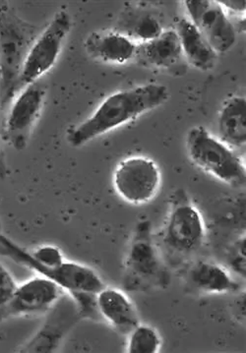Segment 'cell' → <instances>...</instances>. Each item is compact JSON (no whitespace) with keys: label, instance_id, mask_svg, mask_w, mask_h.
Instances as JSON below:
<instances>
[{"label":"cell","instance_id":"6da1fadb","mask_svg":"<svg viewBox=\"0 0 246 353\" xmlns=\"http://www.w3.org/2000/svg\"><path fill=\"white\" fill-rule=\"evenodd\" d=\"M167 98V88L161 84H147L116 92L107 97L89 119L68 134V142L73 147H81L155 110L165 103Z\"/></svg>","mask_w":246,"mask_h":353},{"label":"cell","instance_id":"7a4b0ae2","mask_svg":"<svg viewBox=\"0 0 246 353\" xmlns=\"http://www.w3.org/2000/svg\"><path fill=\"white\" fill-rule=\"evenodd\" d=\"M34 29L7 3H0V112L10 107L19 94L25 61L36 41Z\"/></svg>","mask_w":246,"mask_h":353},{"label":"cell","instance_id":"3957f363","mask_svg":"<svg viewBox=\"0 0 246 353\" xmlns=\"http://www.w3.org/2000/svg\"><path fill=\"white\" fill-rule=\"evenodd\" d=\"M190 161L200 170L227 185L245 186V165L232 148L214 137L202 126L190 129L186 138Z\"/></svg>","mask_w":246,"mask_h":353},{"label":"cell","instance_id":"277c9868","mask_svg":"<svg viewBox=\"0 0 246 353\" xmlns=\"http://www.w3.org/2000/svg\"><path fill=\"white\" fill-rule=\"evenodd\" d=\"M71 28L72 18L68 10L62 9L37 37L21 73L19 93L28 85L38 82L41 76L54 66Z\"/></svg>","mask_w":246,"mask_h":353},{"label":"cell","instance_id":"5b68a950","mask_svg":"<svg viewBox=\"0 0 246 353\" xmlns=\"http://www.w3.org/2000/svg\"><path fill=\"white\" fill-rule=\"evenodd\" d=\"M161 174L155 161L144 157L125 159L114 174L116 192L125 202L146 204L155 197L160 187Z\"/></svg>","mask_w":246,"mask_h":353},{"label":"cell","instance_id":"8992f818","mask_svg":"<svg viewBox=\"0 0 246 353\" xmlns=\"http://www.w3.org/2000/svg\"><path fill=\"white\" fill-rule=\"evenodd\" d=\"M45 88L40 82L28 85L15 97L7 112L4 122V137L15 150L27 147L43 103Z\"/></svg>","mask_w":246,"mask_h":353},{"label":"cell","instance_id":"52a82bcc","mask_svg":"<svg viewBox=\"0 0 246 353\" xmlns=\"http://www.w3.org/2000/svg\"><path fill=\"white\" fill-rule=\"evenodd\" d=\"M205 239L203 219L185 196H176L165 221V245L174 252L188 254L201 247Z\"/></svg>","mask_w":246,"mask_h":353},{"label":"cell","instance_id":"ba28073f","mask_svg":"<svg viewBox=\"0 0 246 353\" xmlns=\"http://www.w3.org/2000/svg\"><path fill=\"white\" fill-rule=\"evenodd\" d=\"M186 11L193 25L213 50L225 54L234 47L236 31L222 6L215 0H186Z\"/></svg>","mask_w":246,"mask_h":353},{"label":"cell","instance_id":"9c48e42d","mask_svg":"<svg viewBox=\"0 0 246 353\" xmlns=\"http://www.w3.org/2000/svg\"><path fill=\"white\" fill-rule=\"evenodd\" d=\"M61 288L45 276L18 285L12 300L0 312V322L11 316L33 315L48 311L61 299Z\"/></svg>","mask_w":246,"mask_h":353},{"label":"cell","instance_id":"30bf717a","mask_svg":"<svg viewBox=\"0 0 246 353\" xmlns=\"http://www.w3.org/2000/svg\"><path fill=\"white\" fill-rule=\"evenodd\" d=\"M99 313L117 331L130 334L139 325V318L132 302L123 292L103 288L96 297Z\"/></svg>","mask_w":246,"mask_h":353},{"label":"cell","instance_id":"8fae6325","mask_svg":"<svg viewBox=\"0 0 246 353\" xmlns=\"http://www.w3.org/2000/svg\"><path fill=\"white\" fill-rule=\"evenodd\" d=\"M183 57L176 30L163 32L157 38L138 43L135 59L153 68H172Z\"/></svg>","mask_w":246,"mask_h":353},{"label":"cell","instance_id":"7c38bea8","mask_svg":"<svg viewBox=\"0 0 246 353\" xmlns=\"http://www.w3.org/2000/svg\"><path fill=\"white\" fill-rule=\"evenodd\" d=\"M87 52L107 63L123 64L135 59L137 43L119 32L94 33L87 39Z\"/></svg>","mask_w":246,"mask_h":353},{"label":"cell","instance_id":"4fadbf2b","mask_svg":"<svg viewBox=\"0 0 246 353\" xmlns=\"http://www.w3.org/2000/svg\"><path fill=\"white\" fill-rule=\"evenodd\" d=\"M150 232L149 223H139L126 260L130 272L142 280L153 278L160 271V261Z\"/></svg>","mask_w":246,"mask_h":353},{"label":"cell","instance_id":"5bb4252c","mask_svg":"<svg viewBox=\"0 0 246 353\" xmlns=\"http://www.w3.org/2000/svg\"><path fill=\"white\" fill-rule=\"evenodd\" d=\"M176 33L181 41L183 57L190 65L202 71L214 68L218 59V54L209 45L208 41L200 33L192 21L183 18L176 25Z\"/></svg>","mask_w":246,"mask_h":353},{"label":"cell","instance_id":"9a60e30c","mask_svg":"<svg viewBox=\"0 0 246 353\" xmlns=\"http://www.w3.org/2000/svg\"><path fill=\"white\" fill-rule=\"evenodd\" d=\"M220 140L229 148H243L246 143V100L233 97L221 110L218 119Z\"/></svg>","mask_w":246,"mask_h":353},{"label":"cell","instance_id":"2e32d148","mask_svg":"<svg viewBox=\"0 0 246 353\" xmlns=\"http://www.w3.org/2000/svg\"><path fill=\"white\" fill-rule=\"evenodd\" d=\"M188 276L193 287L206 294H227L236 288L226 270L214 263H196Z\"/></svg>","mask_w":246,"mask_h":353},{"label":"cell","instance_id":"e0dca14e","mask_svg":"<svg viewBox=\"0 0 246 353\" xmlns=\"http://www.w3.org/2000/svg\"><path fill=\"white\" fill-rule=\"evenodd\" d=\"M119 33L131 41H139L140 43L153 40L164 32L160 21L153 14L141 9L126 10L119 20Z\"/></svg>","mask_w":246,"mask_h":353},{"label":"cell","instance_id":"ac0fdd59","mask_svg":"<svg viewBox=\"0 0 246 353\" xmlns=\"http://www.w3.org/2000/svg\"><path fill=\"white\" fill-rule=\"evenodd\" d=\"M127 350L130 353H156L160 350L161 338L154 327L138 325L130 334Z\"/></svg>","mask_w":246,"mask_h":353},{"label":"cell","instance_id":"d6986e66","mask_svg":"<svg viewBox=\"0 0 246 353\" xmlns=\"http://www.w3.org/2000/svg\"><path fill=\"white\" fill-rule=\"evenodd\" d=\"M17 288V283L14 280L12 274L0 262V312L12 300Z\"/></svg>","mask_w":246,"mask_h":353},{"label":"cell","instance_id":"ffe728a7","mask_svg":"<svg viewBox=\"0 0 246 353\" xmlns=\"http://www.w3.org/2000/svg\"><path fill=\"white\" fill-rule=\"evenodd\" d=\"M218 2L224 8L226 7L229 10L234 11V12H245V1H231V0L224 1V0H221Z\"/></svg>","mask_w":246,"mask_h":353},{"label":"cell","instance_id":"44dd1931","mask_svg":"<svg viewBox=\"0 0 246 353\" xmlns=\"http://www.w3.org/2000/svg\"><path fill=\"white\" fill-rule=\"evenodd\" d=\"M2 223H1V220H0V234H2Z\"/></svg>","mask_w":246,"mask_h":353},{"label":"cell","instance_id":"7402d4cb","mask_svg":"<svg viewBox=\"0 0 246 353\" xmlns=\"http://www.w3.org/2000/svg\"><path fill=\"white\" fill-rule=\"evenodd\" d=\"M0 119H1V112H0Z\"/></svg>","mask_w":246,"mask_h":353}]
</instances>
